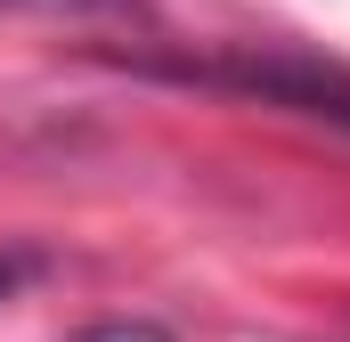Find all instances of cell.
<instances>
[{"mask_svg":"<svg viewBox=\"0 0 350 342\" xmlns=\"http://www.w3.org/2000/svg\"><path fill=\"white\" fill-rule=\"evenodd\" d=\"M8 277H16V269H8V261H0V285H8Z\"/></svg>","mask_w":350,"mask_h":342,"instance_id":"3957f363","label":"cell"},{"mask_svg":"<svg viewBox=\"0 0 350 342\" xmlns=\"http://www.w3.org/2000/svg\"><path fill=\"white\" fill-rule=\"evenodd\" d=\"M196 74L228 82V90H253V98H277V106H301V114L350 131V74L342 66H318V57H228V66H196Z\"/></svg>","mask_w":350,"mask_h":342,"instance_id":"6da1fadb","label":"cell"},{"mask_svg":"<svg viewBox=\"0 0 350 342\" xmlns=\"http://www.w3.org/2000/svg\"><path fill=\"white\" fill-rule=\"evenodd\" d=\"M0 8H122V0H0Z\"/></svg>","mask_w":350,"mask_h":342,"instance_id":"7a4b0ae2","label":"cell"}]
</instances>
